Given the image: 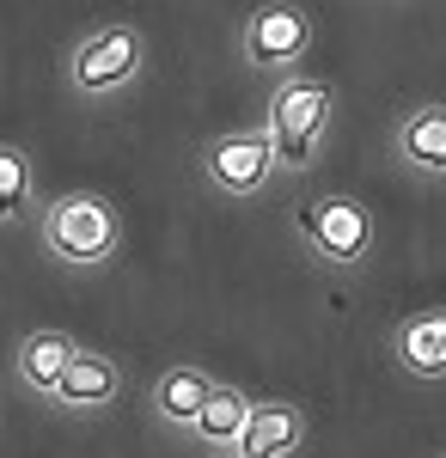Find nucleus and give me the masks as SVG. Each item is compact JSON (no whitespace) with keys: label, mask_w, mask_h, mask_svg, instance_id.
Segmentation results:
<instances>
[{"label":"nucleus","mask_w":446,"mask_h":458,"mask_svg":"<svg viewBox=\"0 0 446 458\" xmlns=\"http://www.w3.org/2000/svg\"><path fill=\"white\" fill-rule=\"evenodd\" d=\"M37 239L68 269H104L123 250V208L99 190H62L37 214Z\"/></svg>","instance_id":"f257e3e1"},{"label":"nucleus","mask_w":446,"mask_h":458,"mask_svg":"<svg viewBox=\"0 0 446 458\" xmlns=\"http://www.w3.org/2000/svg\"><path fill=\"white\" fill-rule=\"evenodd\" d=\"M330 116H337V86L330 80H318V73H281L270 92V110H263V129H270L275 141V159H281V172L300 177L318 165V153H324V135H330Z\"/></svg>","instance_id":"f03ea898"},{"label":"nucleus","mask_w":446,"mask_h":458,"mask_svg":"<svg viewBox=\"0 0 446 458\" xmlns=\"http://www.w3.org/2000/svg\"><path fill=\"white\" fill-rule=\"evenodd\" d=\"M141 68H147V37H141V25H129V19L92 25V31L68 49V62H62L73 98H116V92H129L141 80Z\"/></svg>","instance_id":"7ed1b4c3"},{"label":"nucleus","mask_w":446,"mask_h":458,"mask_svg":"<svg viewBox=\"0 0 446 458\" xmlns=\"http://www.w3.org/2000/svg\"><path fill=\"white\" fill-rule=\"evenodd\" d=\"M294 226H300L306 250L318 263H330V269H361L373 257V214H367V202H355L343 190L300 202L294 208Z\"/></svg>","instance_id":"20e7f679"},{"label":"nucleus","mask_w":446,"mask_h":458,"mask_svg":"<svg viewBox=\"0 0 446 458\" xmlns=\"http://www.w3.org/2000/svg\"><path fill=\"white\" fill-rule=\"evenodd\" d=\"M312 43H318V25L300 0H263L239 25V55L263 73H294L312 55Z\"/></svg>","instance_id":"39448f33"},{"label":"nucleus","mask_w":446,"mask_h":458,"mask_svg":"<svg viewBox=\"0 0 446 458\" xmlns=\"http://www.w3.org/2000/svg\"><path fill=\"white\" fill-rule=\"evenodd\" d=\"M196 165H202V177L220 190V196H239V202L263 196L275 177H281V159H275L270 129H227V135L202 141Z\"/></svg>","instance_id":"423d86ee"},{"label":"nucleus","mask_w":446,"mask_h":458,"mask_svg":"<svg viewBox=\"0 0 446 458\" xmlns=\"http://www.w3.org/2000/svg\"><path fill=\"white\" fill-rule=\"evenodd\" d=\"M391 159L410 177L446 183V105H410L391 123Z\"/></svg>","instance_id":"0eeeda50"},{"label":"nucleus","mask_w":446,"mask_h":458,"mask_svg":"<svg viewBox=\"0 0 446 458\" xmlns=\"http://www.w3.org/2000/svg\"><path fill=\"white\" fill-rule=\"evenodd\" d=\"M116 397H123V367L99 349H80L68 360V373H62V386H56L49 403H56L62 416H104Z\"/></svg>","instance_id":"6e6552de"},{"label":"nucleus","mask_w":446,"mask_h":458,"mask_svg":"<svg viewBox=\"0 0 446 458\" xmlns=\"http://www.w3.org/2000/svg\"><path fill=\"white\" fill-rule=\"evenodd\" d=\"M391 360H398L410 379L441 386L446 379V306H428V312L404 318V324L391 330Z\"/></svg>","instance_id":"1a4fd4ad"},{"label":"nucleus","mask_w":446,"mask_h":458,"mask_svg":"<svg viewBox=\"0 0 446 458\" xmlns=\"http://www.w3.org/2000/svg\"><path fill=\"white\" fill-rule=\"evenodd\" d=\"M80 354L68 330H56V324H43V330H25L19 336V349H13V373H19V386L37 391V397H56L62 386V373H68V360Z\"/></svg>","instance_id":"9d476101"},{"label":"nucleus","mask_w":446,"mask_h":458,"mask_svg":"<svg viewBox=\"0 0 446 458\" xmlns=\"http://www.w3.org/2000/svg\"><path fill=\"white\" fill-rule=\"evenodd\" d=\"M300 446H306V410L281 403V397H257L239 440V458H294Z\"/></svg>","instance_id":"9b49d317"},{"label":"nucleus","mask_w":446,"mask_h":458,"mask_svg":"<svg viewBox=\"0 0 446 458\" xmlns=\"http://www.w3.org/2000/svg\"><path fill=\"white\" fill-rule=\"evenodd\" d=\"M208 391H214V379H208L202 367H166L159 379H153V416L166 428H177V434H190L196 428V416H202V403H208Z\"/></svg>","instance_id":"f8f14e48"},{"label":"nucleus","mask_w":446,"mask_h":458,"mask_svg":"<svg viewBox=\"0 0 446 458\" xmlns=\"http://www.w3.org/2000/svg\"><path fill=\"white\" fill-rule=\"evenodd\" d=\"M251 410H257V397H244L239 386H220V379H214V391H208V403H202V416H196L190 434L202 440L208 453H239Z\"/></svg>","instance_id":"ddd939ff"},{"label":"nucleus","mask_w":446,"mask_h":458,"mask_svg":"<svg viewBox=\"0 0 446 458\" xmlns=\"http://www.w3.org/2000/svg\"><path fill=\"white\" fill-rule=\"evenodd\" d=\"M37 208V165L19 141H0V226H25Z\"/></svg>","instance_id":"4468645a"},{"label":"nucleus","mask_w":446,"mask_h":458,"mask_svg":"<svg viewBox=\"0 0 446 458\" xmlns=\"http://www.w3.org/2000/svg\"><path fill=\"white\" fill-rule=\"evenodd\" d=\"M441 458H446V453H441Z\"/></svg>","instance_id":"2eb2a0df"}]
</instances>
